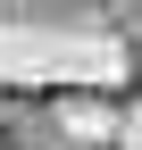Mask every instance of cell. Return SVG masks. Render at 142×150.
I'll return each mask as SVG.
<instances>
[{
	"instance_id": "1",
	"label": "cell",
	"mask_w": 142,
	"mask_h": 150,
	"mask_svg": "<svg viewBox=\"0 0 142 150\" xmlns=\"http://www.w3.org/2000/svg\"><path fill=\"white\" fill-rule=\"evenodd\" d=\"M0 150H17V142H9V134H0Z\"/></svg>"
}]
</instances>
